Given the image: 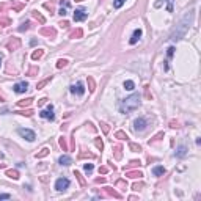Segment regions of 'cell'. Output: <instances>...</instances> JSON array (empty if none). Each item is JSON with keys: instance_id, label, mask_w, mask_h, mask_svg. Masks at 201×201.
Here are the masks:
<instances>
[{"instance_id": "1", "label": "cell", "mask_w": 201, "mask_h": 201, "mask_svg": "<svg viewBox=\"0 0 201 201\" xmlns=\"http://www.w3.org/2000/svg\"><path fill=\"white\" fill-rule=\"evenodd\" d=\"M192 21H193V11H189V13L181 19L179 25H176V29L173 30V33L170 35V39H171V41H179L181 38H184V35L187 33V30H189Z\"/></svg>"}, {"instance_id": "2", "label": "cell", "mask_w": 201, "mask_h": 201, "mask_svg": "<svg viewBox=\"0 0 201 201\" xmlns=\"http://www.w3.org/2000/svg\"><path fill=\"white\" fill-rule=\"evenodd\" d=\"M140 105V94H132L129 97H126L121 101V104H120V112L127 115V113H131L132 110H135V108H138Z\"/></svg>"}, {"instance_id": "3", "label": "cell", "mask_w": 201, "mask_h": 201, "mask_svg": "<svg viewBox=\"0 0 201 201\" xmlns=\"http://www.w3.org/2000/svg\"><path fill=\"white\" fill-rule=\"evenodd\" d=\"M146 126H148V123H146L145 118H137V120L134 121V131L138 134V132H143L146 129Z\"/></svg>"}, {"instance_id": "4", "label": "cell", "mask_w": 201, "mask_h": 201, "mask_svg": "<svg viewBox=\"0 0 201 201\" xmlns=\"http://www.w3.org/2000/svg\"><path fill=\"white\" fill-rule=\"evenodd\" d=\"M17 134H19L21 137H24L25 140H29V141H33V140L36 138V135H35L33 131H30V129H24V127L17 129Z\"/></svg>"}, {"instance_id": "5", "label": "cell", "mask_w": 201, "mask_h": 201, "mask_svg": "<svg viewBox=\"0 0 201 201\" xmlns=\"http://www.w3.org/2000/svg\"><path fill=\"white\" fill-rule=\"evenodd\" d=\"M69 179H66V178H60V179H57V182H55V189L58 190V192H63V190H66L68 187H69Z\"/></svg>"}, {"instance_id": "6", "label": "cell", "mask_w": 201, "mask_h": 201, "mask_svg": "<svg viewBox=\"0 0 201 201\" xmlns=\"http://www.w3.org/2000/svg\"><path fill=\"white\" fill-rule=\"evenodd\" d=\"M21 44H22V43H21L19 38H11L10 41L6 43V49L11 50V52H13V50H17V49L21 47Z\"/></svg>"}, {"instance_id": "7", "label": "cell", "mask_w": 201, "mask_h": 201, "mask_svg": "<svg viewBox=\"0 0 201 201\" xmlns=\"http://www.w3.org/2000/svg\"><path fill=\"white\" fill-rule=\"evenodd\" d=\"M39 116H41V118H44V120L53 121V120H55V115H53V107H52V105H49V107H47V110H43V112L39 113Z\"/></svg>"}, {"instance_id": "8", "label": "cell", "mask_w": 201, "mask_h": 201, "mask_svg": "<svg viewBox=\"0 0 201 201\" xmlns=\"http://www.w3.org/2000/svg\"><path fill=\"white\" fill-rule=\"evenodd\" d=\"M87 19V11L83 10V8H77V10L74 11V21L76 22H82Z\"/></svg>"}, {"instance_id": "9", "label": "cell", "mask_w": 201, "mask_h": 201, "mask_svg": "<svg viewBox=\"0 0 201 201\" xmlns=\"http://www.w3.org/2000/svg\"><path fill=\"white\" fill-rule=\"evenodd\" d=\"M39 35H43V36H49V38L52 39V38H55L57 32H55V29H52V27H43V29L39 30Z\"/></svg>"}, {"instance_id": "10", "label": "cell", "mask_w": 201, "mask_h": 201, "mask_svg": "<svg viewBox=\"0 0 201 201\" xmlns=\"http://www.w3.org/2000/svg\"><path fill=\"white\" fill-rule=\"evenodd\" d=\"M71 93H74V94H79V96H82V94L85 93V88H83V85H82L80 82H79L77 85H72V87H71Z\"/></svg>"}, {"instance_id": "11", "label": "cell", "mask_w": 201, "mask_h": 201, "mask_svg": "<svg viewBox=\"0 0 201 201\" xmlns=\"http://www.w3.org/2000/svg\"><path fill=\"white\" fill-rule=\"evenodd\" d=\"M27 90H29V83H27V82H19V83L14 85V91H16V93H25Z\"/></svg>"}, {"instance_id": "12", "label": "cell", "mask_w": 201, "mask_h": 201, "mask_svg": "<svg viewBox=\"0 0 201 201\" xmlns=\"http://www.w3.org/2000/svg\"><path fill=\"white\" fill-rule=\"evenodd\" d=\"M126 176H127V178H132V179H137V178L140 179V178L143 176V173L138 171V170H127V171H126Z\"/></svg>"}, {"instance_id": "13", "label": "cell", "mask_w": 201, "mask_h": 201, "mask_svg": "<svg viewBox=\"0 0 201 201\" xmlns=\"http://www.w3.org/2000/svg\"><path fill=\"white\" fill-rule=\"evenodd\" d=\"M104 193H105L107 196H112V198H121V195L118 193L116 190L110 189V187H105V189H104Z\"/></svg>"}, {"instance_id": "14", "label": "cell", "mask_w": 201, "mask_h": 201, "mask_svg": "<svg viewBox=\"0 0 201 201\" xmlns=\"http://www.w3.org/2000/svg\"><path fill=\"white\" fill-rule=\"evenodd\" d=\"M58 163H60V165L68 167V165H71V163H72V159H71L69 156H61V157L58 159Z\"/></svg>"}, {"instance_id": "15", "label": "cell", "mask_w": 201, "mask_h": 201, "mask_svg": "<svg viewBox=\"0 0 201 201\" xmlns=\"http://www.w3.org/2000/svg\"><path fill=\"white\" fill-rule=\"evenodd\" d=\"M5 173H6L8 178H11V179H14V181L19 179V171H17V170H6Z\"/></svg>"}, {"instance_id": "16", "label": "cell", "mask_w": 201, "mask_h": 201, "mask_svg": "<svg viewBox=\"0 0 201 201\" xmlns=\"http://www.w3.org/2000/svg\"><path fill=\"white\" fill-rule=\"evenodd\" d=\"M140 36H141V30H140V29H137V30L134 32V35H132V38H131L129 43H131V44H135L137 41L140 39Z\"/></svg>"}, {"instance_id": "17", "label": "cell", "mask_w": 201, "mask_h": 201, "mask_svg": "<svg viewBox=\"0 0 201 201\" xmlns=\"http://www.w3.org/2000/svg\"><path fill=\"white\" fill-rule=\"evenodd\" d=\"M121 151H123V148H121L120 145L113 148V154H115V159H116V160H120V159L123 157V152H121Z\"/></svg>"}, {"instance_id": "18", "label": "cell", "mask_w": 201, "mask_h": 201, "mask_svg": "<svg viewBox=\"0 0 201 201\" xmlns=\"http://www.w3.org/2000/svg\"><path fill=\"white\" fill-rule=\"evenodd\" d=\"M32 16L35 17V19H38V21H39V24H44V22H46V19H44V16H43V14H41L39 11H36V10H33V11H32Z\"/></svg>"}, {"instance_id": "19", "label": "cell", "mask_w": 201, "mask_h": 201, "mask_svg": "<svg viewBox=\"0 0 201 201\" xmlns=\"http://www.w3.org/2000/svg\"><path fill=\"white\" fill-rule=\"evenodd\" d=\"M152 173H154V176H163V175H165V168H163V167H154Z\"/></svg>"}, {"instance_id": "20", "label": "cell", "mask_w": 201, "mask_h": 201, "mask_svg": "<svg viewBox=\"0 0 201 201\" xmlns=\"http://www.w3.org/2000/svg\"><path fill=\"white\" fill-rule=\"evenodd\" d=\"M32 102H33V99H32V97L24 99V101H19V102H17V107H30Z\"/></svg>"}, {"instance_id": "21", "label": "cell", "mask_w": 201, "mask_h": 201, "mask_svg": "<svg viewBox=\"0 0 201 201\" xmlns=\"http://www.w3.org/2000/svg\"><path fill=\"white\" fill-rule=\"evenodd\" d=\"M82 35H83L82 29H77V30H74V32L71 33V36H69V38H71V39H77V38H82Z\"/></svg>"}, {"instance_id": "22", "label": "cell", "mask_w": 201, "mask_h": 201, "mask_svg": "<svg viewBox=\"0 0 201 201\" xmlns=\"http://www.w3.org/2000/svg\"><path fill=\"white\" fill-rule=\"evenodd\" d=\"M43 55H44V50H43V49H38V50H35V52L32 53V60H39Z\"/></svg>"}, {"instance_id": "23", "label": "cell", "mask_w": 201, "mask_h": 201, "mask_svg": "<svg viewBox=\"0 0 201 201\" xmlns=\"http://www.w3.org/2000/svg\"><path fill=\"white\" fill-rule=\"evenodd\" d=\"M47 154H49V149H47V148H43L39 152H36V154H35V157H36V159H43V157L47 156Z\"/></svg>"}, {"instance_id": "24", "label": "cell", "mask_w": 201, "mask_h": 201, "mask_svg": "<svg viewBox=\"0 0 201 201\" xmlns=\"http://www.w3.org/2000/svg\"><path fill=\"white\" fill-rule=\"evenodd\" d=\"M74 175H76V178H77V181H79V184H80L82 187H85V186H87V181L83 179V176H82L79 171H74Z\"/></svg>"}, {"instance_id": "25", "label": "cell", "mask_w": 201, "mask_h": 201, "mask_svg": "<svg viewBox=\"0 0 201 201\" xmlns=\"http://www.w3.org/2000/svg\"><path fill=\"white\" fill-rule=\"evenodd\" d=\"M0 25H2V27L11 25V19H10V17H3V16H0Z\"/></svg>"}, {"instance_id": "26", "label": "cell", "mask_w": 201, "mask_h": 201, "mask_svg": "<svg viewBox=\"0 0 201 201\" xmlns=\"http://www.w3.org/2000/svg\"><path fill=\"white\" fill-rule=\"evenodd\" d=\"M50 80H52V76H49L47 79H44V80H41V82H39V83H38V85H36V88H38V90H41V88H44V87H46V85H47V83H49V82H50Z\"/></svg>"}, {"instance_id": "27", "label": "cell", "mask_w": 201, "mask_h": 201, "mask_svg": "<svg viewBox=\"0 0 201 201\" xmlns=\"http://www.w3.org/2000/svg\"><path fill=\"white\" fill-rule=\"evenodd\" d=\"M115 138H118V140H127L129 137L126 135V132H123V131H118V132L115 134Z\"/></svg>"}, {"instance_id": "28", "label": "cell", "mask_w": 201, "mask_h": 201, "mask_svg": "<svg viewBox=\"0 0 201 201\" xmlns=\"http://www.w3.org/2000/svg\"><path fill=\"white\" fill-rule=\"evenodd\" d=\"M8 6H11L14 11H21L22 8H24V5L22 3H14V2H11V3H8Z\"/></svg>"}, {"instance_id": "29", "label": "cell", "mask_w": 201, "mask_h": 201, "mask_svg": "<svg viewBox=\"0 0 201 201\" xmlns=\"http://www.w3.org/2000/svg\"><path fill=\"white\" fill-rule=\"evenodd\" d=\"M58 143H60V146H61L63 151H68V143H66V138H65V137H60Z\"/></svg>"}, {"instance_id": "30", "label": "cell", "mask_w": 201, "mask_h": 201, "mask_svg": "<svg viewBox=\"0 0 201 201\" xmlns=\"http://www.w3.org/2000/svg\"><path fill=\"white\" fill-rule=\"evenodd\" d=\"M68 66V60H65V58H60L58 61H57V68L58 69H61V68H66Z\"/></svg>"}, {"instance_id": "31", "label": "cell", "mask_w": 201, "mask_h": 201, "mask_svg": "<svg viewBox=\"0 0 201 201\" xmlns=\"http://www.w3.org/2000/svg\"><path fill=\"white\" fill-rule=\"evenodd\" d=\"M87 80H88V88H90V91H91V93H93V91H94V88H96L94 80H93V77H88Z\"/></svg>"}, {"instance_id": "32", "label": "cell", "mask_w": 201, "mask_h": 201, "mask_svg": "<svg viewBox=\"0 0 201 201\" xmlns=\"http://www.w3.org/2000/svg\"><path fill=\"white\" fill-rule=\"evenodd\" d=\"M129 148H131L134 152H140V151H141V146L137 145V143H129Z\"/></svg>"}, {"instance_id": "33", "label": "cell", "mask_w": 201, "mask_h": 201, "mask_svg": "<svg viewBox=\"0 0 201 201\" xmlns=\"http://www.w3.org/2000/svg\"><path fill=\"white\" fill-rule=\"evenodd\" d=\"M115 186H116V187H121V189H126V187H127V182H126V179H118V181L115 182Z\"/></svg>"}, {"instance_id": "34", "label": "cell", "mask_w": 201, "mask_h": 201, "mask_svg": "<svg viewBox=\"0 0 201 201\" xmlns=\"http://www.w3.org/2000/svg\"><path fill=\"white\" fill-rule=\"evenodd\" d=\"M186 146H179V149H178V152H176V157H184L186 156Z\"/></svg>"}, {"instance_id": "35", "label": "cell", "mask_w": 201, "mask_h": 201, "mask_svg": "<svg viewBox=\"0 0 201 201\" xmlns=\"http://www.w3.org/2000/svg\"><path fill=\"white\" fill-rule=\"evenodd\" d=\"M85 157L94 159V154H91V152H80V154H79V159H85Z\"/></svg>"}, {"instance_id": "36", "label": "cell", "mask_w": 201, "mask_h": 201, "mask_svg": "<svg viewBox=\"0 0 201 201\" xmlns=\"http://www.w3.org/2000/svg\"><path fill=\"white\" fill-rule=\"evenodd\" d=\"M134 87H135V85H134V82H132V80H126V82H124V88H126V90L132 91Z\"/></svg>"}, {"instance_id": "37", "label": "cell", "mask_w": 201, "mask_h": 201, "mask_svg": "<svg viewBox=\"0 0 201 201\" xmlns=\"http://www.w3.org/2000/svg\"><path fill=\"white\" fill-rule=\"evenodd\" d=\"M145 187V184L143 182H135V184L132 186V190H135V192H138V190H141Z\"/></svg>"}, {"instance_id": "38", "label": "cell", "mask_w": 201, "mask_h": 201, "mask_svg": "<svg viewBox=\"0 0 201 201\" xmlns=\"http://www.w3.org/2000/svg\"><path fill=\"white\" fill-rule=\"evenodd\" d=\"M162 137H163V132H159L156 137H154V138H151L149 140V145H152V143H156V141H159L160 138H162Z\"/></svg>"}, {"instance_id": "39", "label": "cell", "mask_w": 201, "mask_h": 201, "mask_svg": "<svg viewBox=\"0 0 201 201\" xmlns=\"http://www.w3.org/2000/svg\"><path fill=\"white\" fill-rule=\"evenodd\" d=\"M16 113L24 115V116H32L33 115V110H32V108H27V110H24V112H16Z\"/></svg>"}, {"instance_id": "40", "label": "cell", "mask_w": 201, "mask_h": 201, "mask_svg": "<svg viewBox=\"0 0 201 201\" xmlns=\"http://www.w3.org/2000/svg\"><path fill=\"white\" fill-rule=\"evenodd\" d=\"M38 71H39L38 68H36V66H33V68H30V69H29V74H27V76H32V77H33V76H36V74H38Z\"/></svg>"}, {"instance_id": "41", "label": "cell", "mask_w": 201, "mask_h": 201, "mask_svg": "<svg viewBox=\"0 0 201 201\" xmlns=\"http://www.w3.org/2000/svg\"><path fill=\"white\" fill-rule=\"evenodd\" d=\"M29 29H30V22H24L19 27V32H25V30H29Z\"/></svg>"}, {"instance_id": "42", "label": "cell", "mask_w": 201, "mask_h": 201, "mask_svg": "<svg viewBox=\"0 0 201 201\" xmlns=\"http://www.w3.org/2000/svg\"><path fill=\"white\" fill-rule=\"evenodd\" d=\"M140 160H131V163H129V167H127V170H129V168H134V167H138L140 165Z\"/></svg>"}, {"instance_id": "43", "label": "cell", "mask_w": 201, "mask_h": 201, "mask_svg": "<svg viewBox=\"0 0 201 201\" xmlns=\"http://www.w3.org/2000/svg\"><path fill=\"white\" fill-rule=\"evenodd\" d=\"M124 2H126V0H115V2H113V6H115V8H121V6L124 5Z\"/></svg>"}, {"instance_id": "44", "label": "cell", "mask_w": 201, "mask_h": 201, "mask_svg": "<svg viewBox=\"0 0 201 201\" xmlns=\"http://www.w3.org/2000/svg\"><path fill=\"white\" fill-rule=\"evenodd\" d=\"M94 145H96V148H99V149L104 148V143H102V140H101V138H96L94 140Z\"/></svg>"}, {"instance_id": "45", "label": "cell", "mask_w": 201, "mask_h": 201, "mask_svg": "<svg viewBox=\"0 0 201 201\" xmlns=\"http://www.w3.org/2000/svg\"><path fill=\"white\" fill-rule=\"evenodd\" d=\"M101 129L104 131V134H108V131H110V127H108V124H105V123H101Z\"/></svg>"}, {"instance_id": "46", "label": "cell", "mask_w": 201, "mask_h": 201, "mask_svg": "<svg viewBox=\"0 0 201 201\" xmlns=\"http://www.w3.org/2000/svg\"><path fill=\"white\" fill-rule=\"evenodd\" d=\"M83 168H85L87 173H91V171H93V163H85Z\"/></svg>"}, {"instance_id": "47", "label": "cell", "mask_w": 201, "mask_h": 201, "mask_svg": "<svg viewBox=\"0 0 201 201\" xmlns=\"http://www.w3.org/2000/svg\"><path fill=\"white\" fill-rule=\"evenodd\" d=\"M58 14H60V16H66V14H68V8H63V6H61L60 11H58Z\"/></svg>"}, {"instance_id": "48", "label": "cell", "mask_w": 201, "mask_h": 201, "mask_svg": "<svg viewBox=\"0 0 201 201\" xmlns=\"http://www.w3.org/2000/svg\"><path fill=\"white\" fill-rule=\"evenodd\" d=\"M58 25L61 27V29H66V27H69V22H68V21H61Z\"/></svg>"}, {"instance_id": "49", "label": "cell", "mask_w": 201, "mask_h": 201, "mask_svg": "<svg viewBox=\"0 0 201 201\" xmlns=\"http://www.w3.org/2000/svg\"><path fill=\"white\" fill-rule=\"evenodd\" d=\"M107 171H108V168H107V167H99V173H102V175H105Z\"/></svg>"}, {"instance_id": "50", "label": "cell", "mask_w": 201, "mask_h": 201, "mask_svg": "<svg viewBox=\"0 0 201 201\" xmlns=\"http://www.w3.org/2000/svg\"><path fill=\"white\" fill-rule=\"evenodd\" d=\"M94 182H96V184H104V182H105V178H97Z\"/></svg>"}, {"instance_id": "51", "label": "cell", "mask_w": 201, "mask_h": 201, "mask_svg": "<svg viewBox=\"0 0 201 201\" xmlns=\"http://www.w3.org/2000/svg\"><path fill=\"white\" fill-rule=\"evenodd\" d=\"M46 102H47V99H46V97H43V99H39V101H38V105L41 107V105H44Z\"/></svg>"}, {"instance_id": "52", "label": "cell", "mask_w": 201, "mask_h": 201, "mask_svg": "<svg viewBox=\"0 0 201 201\" xmlns=\"http://www.w3.org/2000/svg\"><path fill=\"white\" fill-rule=\"evenodd\" d=\"M167 2H168V11L171 13L173 11V0H167Z\"/></svg>"}, {"instance_id": "53", "label": "cell", "mask_w": 201, "mask_h": 201, "mask_svg": "<svg viewBox=\"0 0 201 201\" xmlns=\"http://www.w3.org/2000/svg\"><path fill=\"white\" fill-rule=\"evenodd\" d=\"M11 196L8 195V193H3V195H0V199H10Z\"/></svg>"}, {"instance_id": "54", "label": "cell", "mask_w": 201, "mask_h": 201, "mask_svg": "<svg viewBox=\"0 0 201 201\" xmlns=\"http://www.w3.org/2000/svg\"><path fill=\"white\" fill-rule=\"evenodd\" d=\"M173 53H175V47H170L168 49V57H173Z\"/></svg>"}, {"instance_id": "55", "label": "cell", "mask_w": 201, "mask_h": 201, "mask_svg": "<svg viewBox=\"0 0 201 201\" xmlns=\"http://www.w3.org/2000/svg\"><path fill=\"white\" fill-rule=\"evenodd\" d=\"M8 6V3H0V13H2L3 10H5V8Z\"/></svg>"}, {"instance_id": "56", "label": "cell", "mask_w": 201, "mask_h": 201, "mask_svg": "<svg viewBox=\"0 0 201 201\" xmlns=\"http://www.w3.org/2000/svg\"><path fill=\"white\" fill-rule=\"evenodd\" d=\"M61 6H63V8H69L71 3H69V2H61Z\"/></svg>"}, {"instance_id": "57", "label": "cell", "mask_w": 201, "mask_h": 201, "mask_svg": "<svg viewBox=\"0 0 201 201\" xmlns=\"http://www.w3.org/2000/svg\"><path fill=\"white\" fill-rule=\"evenodd\" d=\"M170 124H171V127H179V126H178V123H176V121H171V123H170Z\"/></svg>"}, {"instance_id": "58", "label": "cell", "mask_w": 201, "mask_h": 201, "mask_svg": "<svg viewBox=\"0 0 201 201\" xmlns=\"http://www.w3.org/2000/svg\"><path fill=\"white\" fill-rule=\"evenodd\" d=\"M0 168H5V165H3V163H0Z\"/></svg>"}, {"instance_id": "59", "label": "cell", "mask_w": 201, "mask_h": 201, "mask_svg": "<svg viewBox=\"0 0 201 201\" xmlns=\"http://www.w3.org/2000/svg\"><path fill=\"white\" fill-rule=\"evenodd\" d=\"M76 2H83V0H76Z\"/></svg>"}, {"instance_id": "60", "label": "cell", "mask_w": 201, "mask_h": 201, "mask_svg": "<svg viewBox=\"0 0 201 201\" xmlns=\"http://www.w3.org/2000/svg\"><path fill=\"white\" fill-rule=\"evenodd\" d=\"M0 65H2V60H0Z\"/></svg>"}]
</instances>
